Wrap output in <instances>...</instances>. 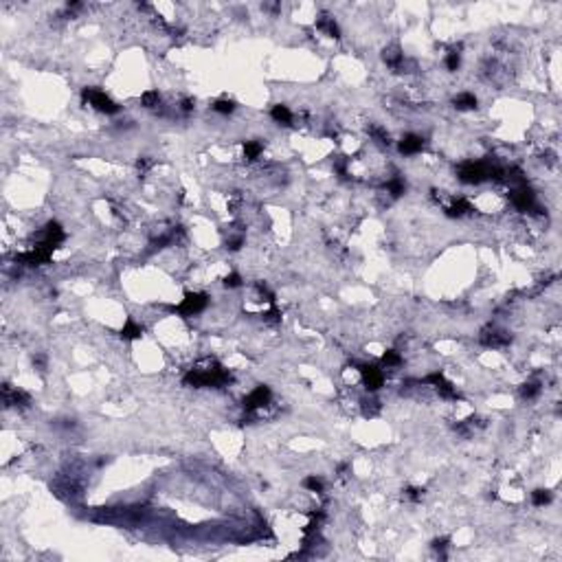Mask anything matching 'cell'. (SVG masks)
Returning <instances> with one entry per match:
<instances>
[{"label":"cell","mask_w":562,"mask_h":562,"mask_svg":"<svg viewBox=\"0 0 562 562\" xmlns=\"http://www.w3.org/2000/svg\"><path fill=\"white\" fill-rule=\"evenodd\" d=\"M233 380L231 374L226 371L224 367H220L215 360H209L204 362V367H196V369H189L187 376L182 378V382L187 386H226Z\"/></svg>","instance_id":"cell-1"},{"label":"cell","mask_w":562,"mask_h":562,"mask_svg":"<svg viewBox=\"0 0 562 562\" xmlns=\"http://www.w3.org/2000/svg\"><path fill=\"white\" fill-rule=\"evenodd\" d=\"M82 99L86 101V104H90L94 110H99V112H104V114H116V112L121 110V108L116 106L104 90H99V88H84L82 90Z\"/></svg>","instance_id":"cell-2"},{"label":"cell","mask_w":562,"mask_h":562,"mask_svg":"<svg viewBox=\"0 0 562 562\" xmlns=\"http://www.w3.org/2000/svg\"><path fill=\"white\" fill-rule=\"evenodd\" d=\"M207 305H209V297L204 292H187L185 299H182V303L178 308H174V312H178L182 316H196V314H200Z\"/></svg>","instance_id":"cell-3"},{"label":"cell","mask_w":562,"mask_h":562,"mask_svg":"<svg viewBox=\"0 0 562 562\" xmlns=\"http://www.w3.org/2000/svg\"><path fill=\"white\" fill-rule=\"evenodd\" d=\"M509 200L518 211H534L536 209V193L531 191V187H527V182L516 185L509 191Z\"/></svg>","instance_id":"cell-4"},{"label":"cell","mask_w":562,"mask_h":562,"mask_svg":"<svg viewBox=\"0 0 562 562\" xmlns=\"http://www.w3.org/2000/svg\"><path fill=\"white\" fill-rule=\"evenodd\" d=\"M424 384L433 386V389L439 393L444 400H457V398H459L457 389L446 380V378H444V374H439V371H435V374H428V376L424 378Z\"/></svg>","instance_id":"cell-5"},{"label":"cell","mask_w":562,"mask_h":562,"mask_svg":"<svg viewBox=\"0 0 562 562\" xmlns=\"http://www.w3.org/2000/svg\"><path fill=\"white\" fill-rule=\"evenodd\" d=\"M270 396H273V393H270V389L266 384L255 386V389L244 398V411L253 413V411H257V408H264L270 402Z\"/></svg>","instance_id":"cell-6"},{"label":"cell","mask_w":562,"mask_h":562,"mask_svg":"<svg viewBox=\"0 0 562 562\" xmlns=\"http://www.w3.org/2000/svg\"><path fill=\"white\" fill-rule=\"evenodd\" d=\"M360 376H362L364 389H367L369 393L378 391V389H380V386L384 384V374H382V369L374 367V364H360Z\"/></svg>","instance_id":"cell-7"},{"label":"cell","mask_w":562,"mask_h":562,"mask_svg":"<svg viewBox=\"0 0 562 562\" xmlns=\"http://www.w3.org/2000/svg\"><path fill=\"white\" fill-rule=\"evenodd\" d=\"M398 150H400V154H404V156L420 154V152L424 150V138L420 134H404L398 143Z\"/></svg>","instance_id":"cell-8"},{"label":"cell","mask_w":562,"mask_h":562,"mask_svg":"<svg viewBox=\"0 0 562 562\" xmlns=\"http://www.w3.org/2000/svg\"><path fill=\"white\" fill-rule=\"evenodd\" d=\"M316 29H319V31H323L325 35H330V38H334V40L340 38V27H338V22H336V20H334L332 16H327V13H321V16L316 18Z\"/></svg>","instance_id":"cell-9"},{"label":"cell","mask_w":562,"mask_h":562,"mask_svg":"<svg viewBox=\"0 0 562 562\" xmlns=\"http://www.w3.org/2000/svg\"><path fill=\"white\" fill-rule=\"evenodd\" d=\"M384 62H386V66H391L393 70H398L400 66H402V62H404V53H402V48H400V44H389L384 48Z\"/></svg>","instance_id":"cell-10"},{"label":"cell","mask_w":562,"mask_h":562,"mask_svg":"<svg viewBox=\"0 0 562 562\" xmlns=\"http://www.w3.org/2000/svg\"><path fill=\"white\" fill-rule=\"evenodd\" d=\"M470 211H472L470 200L457 198V200H452V204H448V207H446V215L448 217H463V215H468Z\"/></svg>","instance_id":"cell-11"},{"label":"cell","mask_w":562,"mask_h":562,"mask_svg":"<svg viewBox=\"0 0 562 562\" xmlns=\"http://www.w3.org/2000/svg\"><path fill=\"white\" fill-rule=\"evenodd\" d=\"M481 343L487 347H501V345H507L509 343V336L505 332H499V330H492V332H485L481 336Z\"/></svg>","instance_id":"cell-12"},{"label":"cell","mask_w":562,"mask_h":562,"mask_svg":"<svg viewBox=\"0 0 562 562\" xmlns=\"http://www.w3.org/2000/svg\"><path fill=\"white\" fill-rule=\"evenodd\" d=\"M452 104H455L457 110L468 112V110H474V108H477V97H474L472 92H459L457 97L452 99Z\"/></svg>","instance_id":"cell-13"},{"label":"cell","mask_w":562,"mask_h":562,"mask_svg":"<svg viewBox=\"0 0 562 562\" xmlns=\"http://www.w3.org/2000/svg\"><path fill=\"white\" fill-rule=\"evenodd\" d=\"M270 116H273L277 123H281V126H290V123H292V112H290V108L281 106V104L270 110Z\"/></svg>","instance_id":"cell-14"},{"label":"cell","mask_w":562,"mask_h":562,"mask_svg":"<svg viewBox=\"0 0 562 562\" xmlns=\"http://www.w3.org/2000/svg\"><path fill=\"white\" fill-rule=\"evenodd\" d=\"M143 336V327L134 323V321H128L126 325H123V330H121V338L123 340H136V338H141Z\"/></svg>","instance_id":"cell-15"},{"label":"cell","mask_w":562,"mask_h":562,"mask_svg":"<svg viewBox=\"0 0 562 562\" xmlns=\"http://www.w3.org/2000/svg\"><path fill=\"white\" fill-rule=\"evenodd\" d=\"M384 187H386V191H389L393 198H400V196L406 191V182H404V178H400V176H393L391 180H386Z\"/></svg>","instance_id":"cell-16"},{"label":"cell","mask_w":562,"mask_h":562,"mask_svg":"<svg viewBox=\"0 0 562 562\" xmlns=\"http://www.w3.org/2000/svg\"><path fill=\"white\" fill-rule=\"evenodd\" d=\"M141 106L148 108V110H156V108L160 106V94H158V90H148V92H143V94H141Z\"/></svg>","instance_id":"cell-17"},{"label":"cell","mask_w":562,"mask_h":562,"mask_svg":"<svg viewBox=\"0 0 562 562\" xmlns=\"http://www.w3.org/2000/svg\"><path fill=\"white\" fill-rule=\"evenodd\" d=\"M261 152H264V145H261L259 141H246L244 143V156L248 160H257L261 156Z\"/></svg>","instance_id":"cell-18"},{"label":"cell","mask_w":562,"mask_h":562,"mask_svg":"<svg viewBox=\"0 0 562 562\" xmlns=\"http://www.w3.org/2000/svg\"><path fill=\"white\" fill-rule=\"evenodd\" d=\"M444 66H446V70H450V72L459 70V66H461V53H459L457 48L446 53V57H444Z\"/></svg>","instance_id":"cell-19"},{"label":"cell","mask_w":562,"mask_h":562,"mask_svg":"<svg viewBox=\"0 0 562 562\" xmlns=\"http://www.w3.org/2000/svg\"><path fill=\"white\" fill-rule=\"evenodd\" d=\"M303 487H308L310 492L321 494V492L325 490V483H323V479H321V477H316V474H310V477L303 479Z\"/></svg>","instance_id":"cell-20"},{"label":"cell","mask_w":562,"mask_h":562,"mask_svg":"<svg viewBox=\"0 0 562 562\" xmlns=\"http://www.w3.org/2000/svg\"><path fill=\"white\" fill-rule=\"evenodd\" d=\"M531 503H534L536 507L549 505V503H551V492L549 490H543V487H540V490H534V492H531Z\"/></svg>","instance_id":"cell-21"},{"label":"cell","mask_w":562,"mask_h":562,"mask_svg":"<svg viewBox=\"0 0 562 562\" xmlns=\"http://www.w3.org/2000/svg\"><path fill=\"white\" fill-rule=\"evenodd\" d=\"M369 134L371 138L378 143V145H389L391 143V138H389V132H386L384 128H378V126H371L369 128Z\"/></svg>","instance_id":"cell-22"},{"label":"cell","mask_w":562,"mask_h":562,"mask_svg":"<svg viewBox=\"0 0 562 562\" xmlns=\"http://www.w3.org/2000/svg\"><path fill=\"white\" fill-rule=\"evenodd\" d=\"M382 364L384 367H400L402 364V356H400L398 349H389V352L382 354Z\"/></svg>","instance_id":"cell-23"},{"label":"cell","mask_w":562,"mask_h":562,"mask_svg":"<svg viewBox=\"0 0 562 562\" xmlns=\"http://www.w3.org/2000/svg\"><path fill=\"white\" fill-rule=\"evenodd\" d=\"M540 391H543V384H540V382H525L521 386V396L527 398V400H534Z\"/></svg>","instance_id":"cell-24"},{"label":"cell","mask_w":562,"mask_h":562,"mask_svg":"<svg viewBox=\"0 0 562 562\" xmlns=\"http://www.w3.org/2000/svg\"><path fill=\"white\" fill-rule=\"evenodd\" d=\"M213 110L217 112V114H231L233 110H235V104H233L231 99H217V101H213Z\"/></svg>","instance_id":"cell-25"},{"label":"cell","mask_w":562,"mask_h":562,"mask_svg":"<svg viewBox=\"0 0 562 562\" xmlns=\"http://www.w3.org/2000/svg\"><path fill=\"white\" fill-rule=\"evenodd\" d=\"M378 402L376 400H371V398H367V400H362V411H364V415H367V418H374V415L378 413Z\"/></svg>","instance_id":"cell-26"},{"label":"cell","mask_w":562,"mask_h":562,"mask_svg":"<svg viewBox=\"0 0 562 562\" xmlns=\"http://www.w3.org/2000/svg\"><path fill=\"white\" fill-rule=\"evenodd\" d=\"M422 496H424V490H422V487H408V490L404 492V499L413 501V503L422 501Z\"/></svg>","instance_id":"cell-27"},{"label":"cell","mask_w":562,"mask_h":562,"mask_svg":"<svg viewBox=\"0 0 562 562\" xmlns=\"http://www.w3.org/2000/svg\"><path fill=\"white\" fill-rule=\"evenodd\" d=\"M224 286L226 288H239L242 286V277H239L237 273H231V275H226V279H224Z\"/></svg>","instance_id":"cell-28"},{"label":"cell","mask_w":562,"mask_h":562,"mask_svg":"<svg viewBox=\"0 0 562 562\" xmlns=\"http://www.w3.org/2000/svg\"><path fill=\"white\" fill-rule=\"evenodd\" d=\"M242 244H244V235H235V237H231L229 242H226V248H229V251H239Z\"/></svg>","instance_id":"cell-29"},{"label":"cell","mask_w":562,"mask_h":562,"mask_svg":"<svg viewBox=\"0 0 562 562\" xmlns=\"http://www.w3.org/2000/svg\"><path fill=\"white\" fill-rule=\"evenodd\" d=\"M193 108H196V101H193V99H182V101H180V110L185 112V114L193 112Z\"/></svg>","instance_id":"cell-30"},{"label":"cell","mask_w":562,"mask_h":562,"mask_svg":"<svg viewBox=\"0 0 562 562\" xmlns=\"http://www.w3.org/2000/svg\"><path fill=\"white\" fill-rule=\"evenodd\" d=\"M279 316H281V314H279V310H277L275 305H273V310L266 312V314H264V321H268V323H277V321H279Z\"/></svg>","instance_id":"cell-31"},{"label":"cell","mask_w":562,"mask_h":562,"mask_svg":"<svg viewBox=\"0 0 562 562\" xmlns=\"http://www.w3.org/2000/svg\"><path fill=\"white\" fill-rule=\"evenodd\" d=\"M446 547H448V538H435V540H433V549L444 551Z\"/></svg>","instance_id":"cell-32"},{"label":"cell","mask_w":562,"mask_h":562,"mask_svg":"<svg viewBox=\"0 0 562 562\" xmlns=\"http://www.w3.org/2000/svg\"><path fill=\"white\" fill-rule=\"evenodd\" d=\"M136 167H138V172H141V174H145V172H148L150 167H152V160H148V158H141V160H138V163H136Z\"/></svg>","instance_id":"cell-33"}]
</instances>
